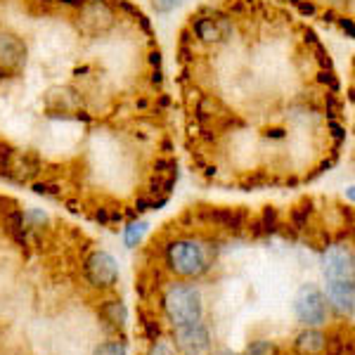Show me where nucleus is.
Instances as JSON below:
<instances>
[{
	"instance_id": "nucleus-1",
	"label": "nucleus",
	"mask_w": 355,
	"mask_h": 355,
	"mask_svg": "<svg viewBox=\"0 0 355 355\" xmlns=\"http://www.w3.org/2000/svg\"><path fill=\"white\" fill-rule=\"evenodd\" d=\"M164 308H166L168 320L173 322V327L199 322L204 313L202 294H199V289L192 287V284H173V287H168V291H166V296H164Z\"/></svg>"
},
{
	"instance_id": "nucleus-2",
	"label": "nucleus",
	"mask_w": 355,
	"mask_h": 355,
	"mask_svg": "<svg viewBox=\"0 0 355 355\" xmlns=\"http://www.w3.org/2000/svg\"><path fill=\"white\" fill-rule=\"evenodd\" d=\"M166 259H168L171 270L180 277H197L209 268V254L202 242L194 239H180L173 242L166 249Z\"/></svg>"
},
{
	"instance_id": "nucleus-3",
	"label": "nucleus",
	"mask_w": 355,
	"mask_h": 355,
	"mask_svg": "<svg viewBox=\"0 0 355 355\" xmlns=\"http://www.w3.org/2000/svg\"><path fill=\"white\" fill-rule=\"evenodd\" d=\"M294 313L303 324H311V327L324 324L327 322V299L315 284H303L296 294Z\"/></svg>"
},
{
	"instance_id": "nucleus-4",
	"label": "nucleus",
	"mask_w": 355,
	"mask_h": 355,
	"mask_svg": "<svg viewBox=\"0 0 355 355\" xmlns=\"http://www.w3.org/2000/svg\"><path fill=\"white\" fill-rule=\"evenodd\" d=\"M175 346L182 355H206L211 348L209 331H206L204 322H190L175 327Z\"/></svg>"
},
{
	"instance_id": "nucleus-5",
	"label": "nucleus",
	"mask_w": 355,
	"mask_h": 355,
	"mask_svg": "<svg viewBox=\"0 0 355 355\" xmlns=\"http://www.w3.org/2000/svg\"><path fill=\"white\" fill-rule=\"evenodd\" d=\"M85 277H88L90 284H95V287H112V284H116V277H119L116 261H114L107 251H95V254L85 261Z\"/></svg>"
},
{
	"instance_id": "nucleus-6",
	"label": "nucleus",
	"mask_w": 355,
	"mask_h": 355,
	"mask_svg": "<svg viewBox=\"0 0 355 355\" xmlns=\"http://www.w3.org/2000/svg\"><path fill=\"white\" fill-rule=\"evenodd\" d=\"M114 24V12L102 0H85L81 5V26L88 33H102Z\"/></svg>"
},
{
	"instance_id": "nucleus-7",
	"label": "nucleus",
	"mask_w": 355,
	"mask_h": 355,
	"mask_svg": "<svg viewBox=\"0 0 355 355\" xmlns=\"http://www.w3.org/2000/svg\"><path fill=\"white\" fill-rule=\"evenodd\" d=\"M327 279H353V251L348 246H329L324 254Z\"/></svg>"
},
{
	"instance_id": "nucleus-8",
	"label": "nucleus",
	"mask_w": 355,
	"mask_h": 355,
	"mask_svg": "<svg viewBox=\"0 0 355 355\" xmlns=\"http://www.w3.org/2000/svg\"><path fill=\"white\" fill-rule=\"evenodd\" d=\"M327 299L334 303V308L348 318H353L355 303V287L353 279H327Z\"/></svg>"
},
{
	"instance_id": "nucleus-9",
	"label": "nucleus",
	"mask_w": 355,
	"mask_h": 355,
	"mask_svg": "<svg viewBox=\"0 0 355 355\" xmlns=\"http://www.w3.org/2000/svg\"><path fill=\"white\" fill-rule=\"evenodd\" d=\"M26 60V48L12 33H0V69L15 71L24 64Z\"/></svg>"
},
{
	"instance_id": "nucleus-10",
	"label": "nucleus",
	"mask_w": 355,
	"mask_h": 355,
	"mask_svg": "<svg viewBox=\"0 0 355 355\" xmlns=\"http://www.w3.org/2000/svg\"><path fill=\"white\" fill-rule=\"evenodd\" d=\"M194 31H197V36L202 38L204 43H220L225 41V36L230 33V24H227V19H223V17H199L197 21H194Z\"/></svg>"
},
{
	"instance_id": "nucleus-11",
	"label": "nucleus",
	"mask_w": 355,
	"mask_h": 355,
	"mask_svg": "<svg viewBox=\"0 0 355 355\" xmlns=\"http://www.w3.org/2000/svg\"><path fill=\"white\" fill-rule=\"evenodd\" d=\"M202 218L209 223H216L223 230H242L246 223V214L242 209H204Z\"/></svg>"
},
{
	"instance_id": "nucleus-12",
	"label": "nucleus",
	"mask_w": 355,
	"mask_h": 355,
	"mask_svg": "<svg viewBox=\"0 0 355 355\" xmlns=\"http://www.w3.org/2000/svg\"><path fill=\"white\" fill-rule=\"evenodd\" d=\"M294 346L301 355H318L324 351V346H327V336L318 329H306L296 336Z\"/></svg>"
},
{
	"instance_id": "nucleus-13",
	"label": "nucleus",
	"mask_w": 355,
	"mask_h": 355,
	"mask_svg": "<svg viewBox=\"0 0 355 355\" xmlns=\"http://www.w3.org/2000/svg\"><path fill=\"white\" fill-rule=\"evenodd\" d=\"M102 315H105V320L112 322L114 327H123V324L128 322V311H125V306L121 301H107L105 306H102Z\"/></svg>"
},
{
	"instance_id": "nucleus-14",
	"label": "nucleus",
	"mask_w": 355,
	"mask_h": 355,
	"mask_svg": "<svg viewBox=\"0 0 355 355\" xmlns=\"http://www.w3.org/2000/svg\"><path fill=\"white\" fill-rule=\"evenodd\" d=\"M147 232V223H133V225L125 227V244L128 246H137L142 237Z\"/></svg>"
},
{
	"instance_id": "nucleus-15",
	"label": "nucleus",
	"mask_w": 355,
	"mask_h": 355,
	"mask_svg": "<svg viewBox=\"0 0 355 355\" xmlns=\"http://www.w3.org/2000/svg\"><path fill=\"white\" fill-rule=\"evenodd\" d=\"M93 355H125V346L119 341H107V343H100Z\"/></svg>"
},
{
	"instance_id": "nucleus-16",
	"label": "nucleus",
	"mask_w": 355,
	"mask_h": 355,
	"mask_svg": "<svg viewBox=\"0 0 355 355\" xmlns=\"http://www.w3.org/2000/svg\"><path fill=\"white\" fill-rule=\"evenodd\" d=\"M259 227H263V232H275V230H277V211H275V209L263 211V218L259 223Z\"/></svg>"
},
{
	"instance_id": "nucleus-17",
	"label": "nucleus",
	"mask_w": 355,
	"mask_h": 355,
	"mask_svg": "<svg viewBox=\"0 0 355 355\" xmlns=\"http://www.w3.org/2000/svg\"><path fill=\"white\" fill-rule=\"evenodd\" d=\"M272 351H275V348H272L270 341H256L254 346H249L246 355H270Z\"/></svg>"
},
{
	"instance_id": "nucleus-18",
	"label": "nucleus",
	"mask_w": 355,
	"mask_h": 355,
	"mask_svg": "<svg viewBox=\"0 0 355 355\" xmlns=\"http://www.w3.org/2000/svg\"><path fill=\"white\" fill-rule=\"evenodd\" d=\"M308 214H311V204H306L303 209H294L291 211V218H294V227H303V223H306V218H308Z\"/></svg>"
},
{
	"instance_id": "nucleus-19",
	"label": "nucleus",
	"mask_w": 355,
	"mask_h": 355,
	"mask_svg": "<svg viewBox=\"0 0 355 355\" xmlns=\"http://www.w3.org/2000/svg\"><path fill=\"white\" fill-rule=\"evenodd\" d=\"M152 5L157 12H171L180 5V0H152Z\"/></svg>"
},
{
	"instance_id": "nucleus-20",
	"label": "nucleus",
	"mask_w": 355,
	"mask_h": 355,
	"mask_svg": "<svg viewBox=\"0 0 355 355\" xmlns=\"http://www.w3.org/2000/svg\"><path fill=\"white\" fill-rule=\"evenodd\" d=\"M147 355H173V348H171L168 343H164V341H157Z\"/></svg>"
},
{
	"instance_id": "nucleus-21",
	"label": "nucleus",
	"mask_w": 355,
	"mask_h": 355,
	"mask_svg": "<svg viewBox=\"0 0 355 355\" xmlns=\"http://www.w3.org/2000/svg\"><path fill=\"white\" fill-rule=\"evenodd\" d=\"M60 3H62V5H73V8H81L85 0H60Z\"/></svg>"
},
{
	"instance_id": "nucleus-22",
	"label": "nucleus",
	"mask_w": 355,
	"mask_h": 355,
	"mask_svg": "<svg viewBox=\"0 0 355 355\" xmlns=\"http://www.w3.org/2000/svg\"><path fill=\"white\" fill-rule=\"evenodd\" d=\"M216 355H234V353H232V351H218Z\"/></svg>"
}]
</instances>
